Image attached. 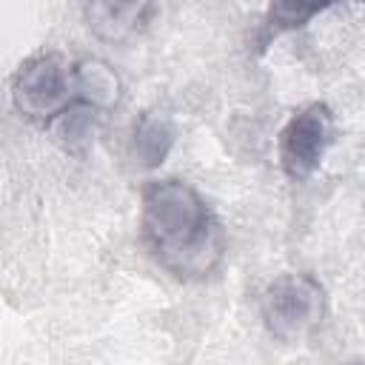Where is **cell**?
I'll list each match as a JSON object with an SVG mask.
<instances>
[{"label":"cell","mask_w":365,"mask_h":365,"mask_svg":"<svg viewBox=\"0 0 365 365\" xmlns=\"http://www.w3.org/2000/svg\"><path fill=\"white\" fill-rule=\"evenodd\" d=\"M140 240L151 259L177 279H205L225 259V231L202 194L180 180L160 177L140 194Z\"/></svg>","instance_id":"obj_1"},{"label":"cell","mask_w":365,"mask_h":365,"mask_svg":"<svg viewBox=\"0 0 365 365\" xmlns=\"http://www.w3.org/2000/svg\"><path fill=\"white\" fill-rule=\"evenodd\" d=\"M325 308V288L305 271L279 274L259 294L262 325L279 342H299L311 336L322 325Z\"/></svg>","instance_id":"obj_2"},{"label":"cell","mask_w":365,"mask_h":365,"mask_svg":"<svg viewBox=\"0 0 365 365\" xmlns=\"http://www.w3.org/2000/svg\"><path fill=\"white\" fill-rule=\"evenodd\" d=\"M74 94V63L60 51H37L26 57L11 77V103L14 108L34 123H48L60 114Z\"/></svg>","instance_id":"obj_3"},{"label":"cell","mask_w":365,"mask_h":365,"mask_svg":"<svg viewBox=\"0 0 365 365\" xmlns=\"http://www.w3.org/2000/svg\"><path fill=\"white\" fill-rule=\"evenodd\" d=\"M336 140V117L328 103H305L299 106L277 137L279 168L291 182H305L322 165L328 148Z\"/></svg>","instance_id":"obj_4"},{"label":"cell","mask_w":365,"mask_h":365,"mask_svg":"<svg viewBox=\"0 0 365 365\" xmlns=\"http://www.w3.org/2000/svg\"><path fill=\"white\" fill-rule=\"evenodd\" d=\"M157 0H83V20L103 43L137 37L154 17Z\"/></svg>","instance_id":"obj_5"},{"label":"cell","mask_w":365,"mask_h":365,"mask_svg":"<svg viewBox=\"0 0 365 365\" xmlns=\"http://www.w3.org/2000/svg\"><path fill=\"white\" fill-rule=\"evenodd\" d=\"M177 140V128L168 114L163 111H143L134 125H131V140H128V154L137 168L151 171L165 163Z\"/></svg>","instance_id":"obj_6"},{"label":"cell","mask_w":365,"mask_h":365,"mask_svg":"<svg viewBox=\"0 0 365 365\" xmlns=\"http://www.w3.org/2000/svg\"><path fill=\"white\" fill-rule=\"evenodd\" d=\"M74 94L77 100L100 111H108L123 97V80L114 71V66L106 63L103 57H83L74 63Z\"/></svg>","instance_id":"obj_7"},{"label":"cell","mask_w":365,"mask_h":365,"mask_svg":"<svg viewBox=\"0 0 365 365\" xmlns=\"http://www.w3.org/2000/svg\"><path fill=\"white\" fill-rule=\"evenodd\" d=\"M100 108L83 103V100H71L60 114H54L46 128L54 137V143L66 151H83L86 145H91L97 125H100Z\"/></svg>","instance_id":"obj_8"},{"label":"cell","mask_w":365,"mask_h":365,"mask_svg":"<svg viewBox=\"0 0 365 365\" xmlns=\"http://www.w3.org/2000/svg\"><path fill=\"white\" fill-rule=\"evenodd\" d=\"M336 0H268L265 9V31L268 37H279L308 26L314 17L328 11Z\"/></svg>","instance_id":"obj_9"},{"label":"cell","mask_w":365,"mask_h":365,"mask_svg":"<svg viewBox=\"0 0 365 365\" xmlns=\"http://www.w3.org/2000/svg\"><path fill=\"white\" fill-rule=\"evenodd\" d=\"M362 3H365V0H362Z\"/></svg>","instance_id":"obj_10"}]
</instances>
